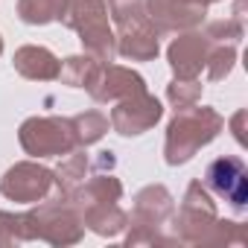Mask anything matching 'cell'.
<instances>
[{
    "label": "cell",
    "instance_id": "cell-8",
    "mask_svg": "<svg viewBox=\"0 0 248 248\" xmlns=\"http://www.w3.org/2000/svg\"><path fill=\"white\" fill-rule=\"evenodd\" d=\"M210 3L219 0H146V18L158 35H178L199 30Z\"/></svg>",
    "mask_w": 248,
    "mask_h": 248
},
{
    "label": "cell",
    "instance_id": "cell-23",
    "mask_svg": "<svg viewBox=\"0 0 248 248\" xmlns=\"http://www.w3.org/2000/svg\"><path fill=\"white\" fill-rule=\"evenodd\" d=\"M199 96H202V82H199V79H178V76H175V79L167 85V99H170V105H172L175 111L196 105Z\"/></svg>",
    "mask_w": 248,
    "mask_h": 248
},
{
    "label": "cell",
    "instance_id": "cell-3",
    "mask_svg": "<svg viewBox=\"0 0 248 248\" xmlns=\"http://www.w3.org/2000/svg\"><path fill=\"white\" fill-rule=\"evenodd\" d=\"M175 213V199L164 184H149L135 196V207L129 216L126 245H178L175 236L164 233Z\"/></svg>",
    "mask_w": 248,
    "mask_h": 248
},
{
    "label": "cell",
    "instance_id": "cell-15",
    "mask_svg": "<svg viewBox=\"0 0 248 248\" xmlns=\"http://www.w3.org/2000/svg\"><path fill=\"white\" fill-rule=\"evenodd\" d=\"M12 64L24 79H32V82H53L59 79V67H62V62L47 47H38V44H27L15 50Z\"/></svg>",
    "mask_w": 248,
    "mask_h": 248
},
{
    "label": "cell",
    "instance_id": "cell-24",
    "mask_svg": "<svg viewBox=\"0 0 248 248\" xmlns=\"http://www.w3.org/2000/svg\"><path fill=\"white\" fill-rule=\"evenodd\" d=\"M204 35L213 44H239L245 35V27H242V18H222V21H210L204 27Z\"/></svg>",
    "mask_w": 248,
    "mask_h": 248
},
{
    "label": "cell",
    "instance_id": "cell-20",
    "mask_svg": "<svg viewBox=\"0 0 248 248\" xmlns=\"http://www.w3.org/2000/svg\"><path fill=\"white\" fill-rule=\"evenodd\" d=\"M82 225H85L88 231H93L96 236H117V233L126 231V225H129V213L123 210L120 204H114V207H105V210H99V213L82 219Z\"/></svg>",
    "mask_w": 248,
    "mask_h": 248
},
{
    "label": "cell",
    "instance_id": "cell-17",
    "mask_svg": "<svg viewBox=\"0 0 248 248\" xmlns=\"http://www.w3.org/2000/svg\"><path fill=\"white\" fill-rule=\"evenodd\" d=\"M99 67H102V62H96L93 56H70V59H64L62 62V67H59V79L67 85V88H91L93 82H96V76H99Z\"/></svg>",
    "mask_w": 248,
    "mask_h": 248
},
{
    "label": "cell",
    "instance_id": "cell-6",
    "mask_svg": "<svg viewBox=\"0 0 248 248\" xmlns=\"http://www.w3.org/2000/svg\"><path fill=\"white\" fill-rule=\"evenodd\" d=\"M18 140L32 158H56L79 149L70 117H30L21 123Z\"/></svg>",
    "mask_w": 248,
    "mask_h": 248
},
{
    "label": "cell",
    "instance_id": "cell-22",
    "mask_svg": "<svg viewBox=\"0 0 248 248\" xmlns=\"http://www.w3.org/2000/svg\"><path fill=\"white\" fill-rule=\"evenodd\" d=\"M236 64V44H213L210 53H207V79L210 82H222Z\"/></svg>",
    "mask_w": 248,
    "mask_h": 248
},
{
    "label": "cell",
    "instance_id": "cell-9",
    "mask_svg": "<svg viewBox=\"0 0 248 248\" xmlns=\"http://www.w3.org/2000/svg\"><path fill=\"white\" fill-rule=\"evenodd\" d=\"M202 184L207 190H213L219 199H225L236 213H245V207H248V170L239 158L225 155V158L210 161Z\"/></svg>",
    "mask_w": 248,
    "mask_h": 248
},
{
    "label": "cell",
    "instance_id": "cell-10",
    "mask_svg": "<svg viewBox=\"0 0 248 248\" xmlns=\"http://www.w3.org/2000/svg\"><path fill=\"white\" fill-rule=\"evenodd\" d=\"M164 117V105L149 93V91H140V93H132L126 99L114 102V111H111V129L123 138H138L149 129H155V123Z\"/></svg>",
    "mask_w": 248,
    "mask_h": 248
},
{
    "label": "cell",
    "instance_id": "cell-19",
    "mask_svg": "<svg viewBox=\"0 0 248 248\" xmlns=\"http://www.w3.org/2000/svg\"><path fill=\"white\" fill-rule=\"evenodd\" d=\"M70 120H73V132H76L79 149H85V146L102 140L105 132H108V117L99 114V111H82V114H76V117H70Z\"/></svg>",
    "mask_w": 248,
    "mask_h": 248
},
{
    "label": "cell",
    "instance_id": "cell-12",
    "mask_svg": "<svg viewBox=\"0 0 248 248\" xmlns=\"http://www.w3.org/2000/svg\"><path fill=\"white\" fill-rule=\"evenodd\" d=\"M120 199H123V184H120V178H114L111 172H96L91 181H82V184L70 193L67 202L76 207L79 219H88V216H93V213H99V210H105V207L120 204Z\"/></svg>",
    "mask_w": 248,
    "mask_h": 248
},
{
    "label": "cell",
    "instance_id": "cell-1",
    "mask_svg": "<svg viewBox=\"0 0 248 248\" xmlns=\"http://www.w3.org/2000/svg\"><path fill=\"white\" fill-rule=\"evenodd\" d=\"M172 236L181 245H245V225L219 219L216 202L210 199L207 187L196 178L190 181L181 210L172 213Z\"/></svg>",
    "mask_w": 248,
    "mask_h": 248
},
{
    "label": "cell",
    "instance_id": "cell-13",
    "mask_svg": "<svg viewBox=\"0 0 248 248\" xmlns=\"http://www.w3.org/2000/svg\"><path fill=\"white\" fill-rule=\"evenodd\" d=\"M140 91H146V82L140 73H135L132 67H123V64H111V62L99 67L96 82L88 88V93L96 102H120Z\"/></svg>",
    "mask_w": 248,
    "mask_h": 248
},
{
    "label": "cell",
    "instance_id": "cell-2",
    "mask_svg": "<svg viewBox=\"0 0 248 248\" xmlns=\"http://www.w3.org/2000/svg\"><path fill=\"white\" fill-rule=\"evenodd\" d=\"M225 129V120L216 108L210 105H190L175 111V117L167 126V143H164V158L170 167H181L196 158L199 149L213 143L219 132Z\"/></svg>",
    "mask_w": 248,
    "mask_h": 248
},
{
    "label": "cell",
    "instance_id": "cell-26",
    "mask_svg": "<svg viewBox=\"0 0 248 248\" xmlns=\"http://www.w3.org/2000/svg\"><path fill=\"white\" fill-rule=\"evenodd\" d=\"M242 123H245V111L239 108V111L233 114V120H231V129H233V138H236V143H239V146H245V132H242Z\"/></svg>",
    "mask_w": 248,
    "mask_h": 248
},
{
    "label": "cell",
    "instance_id": "cell-5",
    "mask_svg": "<svg viewBox=\"0 0 248 248\" xmlns=\"http://www.w3.org/2000/svg\"><path fill=\"white\" fill-rule=\"evenodd\" d=\"M62 24L73 32H79V41L88 56L108 64L117 56V38L108 27V6L105 0H70Z\"/></svg>",
    "mask_w": 248,
    "mask_h": 248
},
{
    "label": "cell",
    "instance_id": "cell-16",
    "mask_svg": "<svg viewBox=\"0 0 248 248\" xmlns=\"http://www.w3.org/2000/svg\"><path fill=\"white\" fill-rule=\"evenodd\" d=\"M91 172V158L85 152H67V158L59 164V170H53L56 175V193L53 196H62V199H70V193L88 178Z\"/></svg>",
    "mask_w": 248,
    "mask_h": 248
},
{
    "label": "cell",
    "instance_id": "cell-4",
    "mask_svg": "<svg viewBox=\"0 0 248 248\" xmlns=\"http://www.w3.org/2000/svg\"><path fill=\"white\" fill-rule=\"evenodd\" d=\"M21 236L24 242L41 239L50 245H76L85 236V225L67 199L50 196L32 210L21 213Z\"/></svg>",
    "mask_w": 248,
    "mask_h": 248
},
{
    "label": "cell",
    "instance_id": "cell-18",
    "mask_svg": "<svg viewBox=\"0 0 248 248\" xmlns=\"http://www.w3.org/2000/svg\"><path fill=\"white\" fill-rule=\"evenodd\" d=\"M70 0H18V18L30 27H44L62 21Z\"/></svg>",
    "mask_w": 248,
    "mask_h": 248
},
{
    "label": "cell",
    "instance_id": "cell-27",
    "mask_svg": "<svg viewBox=\"0 0 248 248\" xmlns=\"http://www.w3.org/2000/svg\"><path fill=\"white\" fill-rule=\"evenodd\" d=\"M0 56H3V38H0Z\"/></svg>",
    "mask_w": 248,
    "mask_h": 248
},
{
    "label": "cell",
    "instance_id": "cell-25",
    "mask_svg": "<svg viewBox=\"0 0 248 248\" xmlns=\"http://www.w3.org/2000/svg\"><path fill=\"white\" fill-rule=\"evenodd\" d=\"M24 242L21 236V213H9V210H0V248H9Z\"/></svg>",
    "mask_w": 248,
    "mask_h": 248
},
{
    "label": "cell",
    "instance_id": "cell-21",
    "mask_svg": "<svg viewBox=\"0 0 248 248\" xmlns=\"http://www.w3.org/2000/svg\"><path fill=\"white\" fill-rule=\"evenodd\" d=\"M108 15L117 30H129L138 27L146 18V0H108Z\"/></svg>",
    "mask_w": 248,
    "mask_h": 248
},
{
    "label": "cell",
    "instance_id": "cell-7",
    "mask_svg": "<svg viewBox=\"0 0 248 248\" xmlns=\"http://www.w3.org/2000/svg\"><path fill=\"white\" fill-rule=\"evenodd\" d=\"M0 193L21 204H38L56 193V175L38 161H21L0 178Z\"/></svg>",
    "mask_w": 248,
    "mask_h": 248
},
{
    "label": "cell",
    "instance_id": "cell-14",
    "mask_svg": "<svg viewBox=\"0 0 248 248\" xmlns=\"http://www.w3.org/2000/svg\"><path fill=\"white\" fill-rule=\"evenodd\" d=\"M114 38H117V56L129 59V62H152L161 53L158 30L152 27V21H143L129 30H117Z\"/></svg>",
    "mask_w": 248,
    "mask_h": 248
},
{
    "label": "cell",
    "instance_id": "cell-11",
    "mask_svg": "<svg viewBox=\"0 0 248 248\" xmlns=\"http://www.w3.org/2000/svg\"><path fill=\"white\" fill-rule=\"evenodd\" d=\"M213 41L202 32V30H190V32H178V38L167 47V59L170 67L178 79H199L204 64H207V53H210Z\"/></svg>",
    "mask_w": 248,
    "mask_h": 248
}]
</instances>
